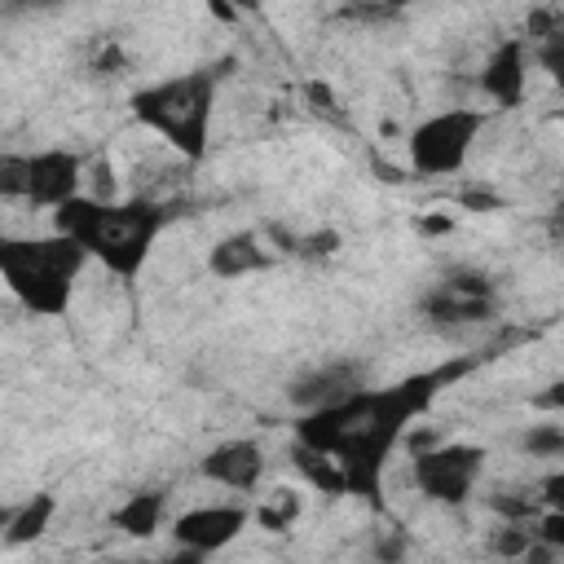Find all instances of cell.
<instances>
[{"label":"cell","mask_w":564,"mask_h":564,"mask_svg":"<svg viewBox=\"0 0 564 564\" xmlns=\"http://www.w3.org/2000/svg\"><path fill=\"white\" fill-rule=\"evenodd\" d=\"M524 454H533V458H564V423H533L524 432Z\"/></svg>","instance_id":"cell-19"},{"label":"cell","mask_w":564,"mask_h":564,"mask_svg":"<svg viewBox=\"0 0 564 564\" xmlns=\"http://www.w3.org/2000/svg\"><path fill=\"white\" fill-rule=\"evenodd\" d=\"M53 229L75 238L88 251V260L106 264V273L132 282L163 229V207L145 198L115 203L97 194H75L62 207H53Z\"/></svg>","instance_id":"cell-2"},{"label":"cell","mask_w":564,"mask_h":564,"mask_svg":"<svg viewBox=\"0 0 564 564\" xmlns=\"http://www.w3.org/2000/svg\"><path fill=\"white\" fill-rule=\"evenodd\" d=\"M163 494L159 489H141V494H128L115 511H110V524L119 529V533H128V538H150V533H159V524H163Z\"/></svg>","instance_id":"cell-14"},{"label":"cell","mask_w":564,"mask_h":564,"mask_svg":"<svg viewBox=\"0 0 564 564\" xmlns=\"http://www.w3.org/2000/svg\"><path fill=\"white\" fill-rule=\"evenodd\" d=\"M357 388H361V375H357L348 361H335V366H317V370L300 375L286 397H291V405H300V410H322V405H335V401L352 397Z\"/></svg>","instance_id":"cell-12"},{"label":"cell","mask_w":564,"mask_h":564,"mask_svg":"<svg viewBox=\"0 0 564 564\" xmlns=\"http://www.w3.org/2000/svg\"><path fill=\"white\" fill-rule=\"evenodd\" d=\"M53 516H57V498L53 494H35L18 511H4V546H22V542L44 538Z\"/></svg>","instance_id":"cell-15"},{"label":"cell","mask_w":564,"mask_h":564,"mask_svg":"<svg viewBox=\"0 0 564 564\" xmlns=\"http://www.w3.org/2000/svg\"><path fill=\"white\" fill-rule=\"evenodd\" d=\"M84 163L75 150H35L31 154V176H26V203L35 207H62L66 198L84 194Z\"/></svg>","instance_id":"cell-8"},{"label":"cell","mask_w":564,"mask_h":564,"mask_svg":"<svg viewBox=\"0 0 564 564\" xmlns=\"http://www.w3.org/2000/svg\"><path fill=\"white\" fill-rule=\"evenodd\" d=\"M247 520H251V511L238 507V502H203V507H189V511L176 516L172 538L189 555H216L247 529Z\"/></svg>","instance_id":"cell-7"},{"label":"cell","mask_w":564,"mask_h":564,"mask_svg":"<svg viewBox=\"0 0 564 564\" xmlns=\"http://www.w3.org/2000/svg\"><path fill=\"white\" fill-rule=\"evenodd\" d=\"M423 313L441 326H471V322L494 317V295H467V291H454L449 282H441L423 300Z\"/></svg>","instance_id":"cell-13"},{"label":"cell","mask_w":564,"mask_h":564,"mask_svg":"<svg viewBox=\"0 0 564 564\" xmlns=\"http://www.w3.org/2000/svg\"><path fill=\"white\" fill-rule=\"evenodd\" d=\"M485 110L471 106H449L427 115L423 123H414V132L405 137V159L419 176H454L463 172V163L476 150V137L485 128Z\"/></svg>","instance_id":"cell-5"},{"label":"cell","mask_w":564,"mask_h":564,"mask_svg":"<svg viewBox=\"0 0 564 564\" xmlns=\"http://www.w3.org/2000/svg\"><path fill=\"white\" fill-rule=\"evenodd\" d=\"M383 4H388V9H392V13H397V9H405V4H410V0H383Z\"/></svg>","instance_id":"cell-29"},{"label":"cell","mask_w":564,"mask_h":564,"mask_svg":"<svg viewBox=\"0 0 564 564\" xmlns=\"http://www.w3.org/2000/svg\"><path fill=\"white\" fill-rule=\"evenodd\" d=\"M458 207H463V212H498V207H502V194L463 185V189H458Z\"/></svg>","instance_id":"cell-23"},{"label":"cell","mask_w":564,"mask_h":564,"mask_svg":"<svg viewBox=\"0 0 564 564\" xmlns=\"http://www.w3.org/2000/svg\"><path fill=\"white\" fill-rule=\"evenodd\" d=\"M26 4H44L48 9V4H62V0H26Z\"/></svg>","instance_id":"cell-30"},{"label":"cell","mask_w":564,"mask_h":564,"mask_svg":"<svg viewBox=\"0 0 564 564\" xmlns=\"http://www.w3.org/2000/svg\"><path fill=\"white\" fill-rule=\"evenodd\" d=\"M533 57H538V66L551 75V84H555V88H564V40L533 44Z\"/></svg>","instance_id":"cell-22"},{"label":"cell","mask_w":564,"mask_h":564,"mask_svg":"<svg viewBox=\"0 0 564 564\" xmlns=\"http://www.w3.org/2000/svg\"><path fill=\"white\" fill-rule=\"evenodd\" d=\"M304 97L313 101V110H322V115H339V101H335L330 84H322V79H308V84H304Z\"/></svg>","instance_id":"cell-24"},{"label":"cell","mask_w":564,"mask_h":564,"mask_svg":"<svg viewBox=\"0 0 564 564\" xmlns=\"http://www.w3.org/2000/svg\"><path fill=\"white\" fill-rule=\"evenodd\" d=\"M198 471H203L212 485H225V489H234V494H251V489L260 485V476H264V449H260V441H247V436L220 441V445H212V449L203 454Z\"/></svg>","instance_id":"cell-9"},{"label":"cell","mask_w":564,"mask_h":564,"mask_svg":"<svg viewBox=\"0 0 564 564\" xmlns=\"http://www.w3.org/2000/svg\"><path fill=\"white\" fill-rule=\"evenodd\" d=\"M480 471H485V449L471 441H436L414 454V485L423 498H432L441 507L467 502Z\"/></svg>","instance_id":"cell-6"},{"label":"cell","mask_w":564,"mask_h":564,"mask_svg":"<svg viewBox=\"0 0 564 564\" xmlns=\"http://www.w3.org/2000/svg\"><path fill=\"white\" fill-rule=\"evenodd\" d=\"M212 106H216V79L207 70L172 75L159 84H145L132 93V119L159 132L176 154L198 163L212 141Z\"/></svg>","instance_id":"cell-4"},{"label":"cell","mask_w":564,"mask_h":564,"mask_svg":"<svg viewBox=\"0 0 564 564\" xmlns=\"http://www.w3.org/2000/svg\"><path fill=\"white\" fill-rule=\"evenodd\" d=\"M26 176H31V154H4L0 159V194L4 198H26Z\"/></svg>","instance_id":"cell-20"},{"label":"cell","mask_w":564,"mask_h":564,"mask_svg":"<svg viewBox=\"0 0 564 564\" xmlns=\"http://www.w3.org/2000/svg\"><path fill=\"white\" fill-rule=\"evenodd\" d=\"M538 498L542 507H564V471H551L538 480Z\"/></svg>","instance_id":"cell-25"},{"label":"cell","mask_w":564,"mask_h":564,"mask_svg":"<svg viewBox=\"0 0 564 564\" xmlns=\"http://www.w3.org/2000/svg\"><path fill=\"white\" fill-rule=\"evenodd\" d=\"M295 516H300V494L295 489H273V498L251 511V520L260 529H291Z\"/></svg>","instance_id":"cell-18"},{"label":"cell","mask_w":564,"mask_h":564,"mask_svg":"<svg viewBox=\"0 0 564 564\" xmlns=\"http://www.w3.org/2000/svg\"><path fill=\"white\" fill-rule=\"evenodd\" d=\"M269 264H273V256H269V247L260 242L256 229H234V234H225V238L207 251V269H212L216 278H225V282L247 278V273H264Z\"/></svg>","instance_id":"cell-11"},{"label":"cell","mask_w":564,"mask_h":564,"mask_svg":"<svg viewBox=\"0 0 564 564\" xmlns=\"http://www.w3.org/2000/svg\"><path fill=\"white\" fill-rule=\"evenodd\" d=\"M300 247H304L308 256H330V251L339 247V234L322 229V234H308V238H300Z\"/></svg>","instance_id":"cell-26"},{"label":"cell","mask_w":564,"mask_h":564,"mask_svg":"<svg viewBox=\"0 0 564 564\" xmlns=\"http://www.w3.org/2000/svg\"><path fill=\"white\" fill-rule=\"evenodd\" d=\"M529 405H533V410H564V379H555L546 392H533Z\"/></svg>","instance_id":"cell-27"},{"label":"cell","mask_w":564,"mask_h":564,"mask_svg":"<svg viewBox=\"0 0 564 564\" xmlns=\"http://www.w3.org/2000/svg\"><path fill=\"white\" fill-rule=\"evenodd\" d=\"M454 375H463V366L410 375L392 388H357L352 397H344L335 405L304 410L300 423H295V441L335 454L339 467H344L348 494H357L366 502H379L388 454L405 441L410 423L436 401L441 383H449Z\"/></svg>","instance_id":"cell-1"},{"label":"cell","mask_w":564,"mask_h":564,"mask_svg":"<svg viewBox=\"0 0 564 564\" xmlns=\"http://www.w3.org/2000/svg\"><path fill=\"white\" fill-rule=\"evenodd\" d=\"M538 533H533V520H507L494 538H489V551L502 555V560H529Z\"/></svg>","instance_id":"cell-17"},{"label":"cell","mask_w":564,"mask_h":564,"mask_svg":"<svg viewBox=\"0 0 564 564\" xmlns=\"http://www.w3.org/2000/svg\"><path fill=\"white\" fill-rule=\"evenodd\" d=\"M538 542H546L551 551H564V507H542L533 520Z\"/></svg>","instance_id":"cell-21"},{"label":"cell","mask_w":564,"mask_h":564,"mask_svg":"<svg viewBox=\"0 0 564 564\" xmlns=\"http://www.w3.org/2000/svg\"><path fill=\"white\" fill-rule=\"evenodd\" d=\"M454 229V220H445V216H423L419 220V234H449Z\"/></svg>","instance_id":"cell-28"},{"label":"cell","mask_w":564,"mask_h":564,"mask_svg":"<svg viewBox=\"0 0 564 564\" xmlns=\"http://www.w3.org/2000/svg\"><path fill=\"white\" fill-rule=\"evenodd\" d=\"M524 48H529V40H502L489 53V62L480 66V75H476L480 93L498 110H511V106L524 101V84H529V57H524Z\"/></svg>","instance_id":"cell-10"},{"label":"cell","mask_w":564,"mask_h":564,"mask_svg":"<svg viewBox=\"0 0 564 564\" xmlns=\"http://www.w3.org/2000/svg\"><path fill=\"white\" fill-rule=\"evenodd\" d=\"M84 264L88 251L57 229L48 238H9L0 247V273L9 291L40 317H62L70 308V291Z\"/></svg>","instance_id":"cell-3"},{"label":"cell","mask_w":564,"mask_h":564,"mask_svg":"<svg viewBox=\"0 0 564 564\" xmlns=\"http://www.w3.org/2000/svg\"><path fill=\"white\" fill-rule=\"evenodd\" d=\"M291 463H295V471H300L308 485H317V494H348V480H344V467H339L335 454L295 441V445H291Z\"/></svg>","instance_id":"cell-16"}]
</instances>
